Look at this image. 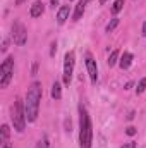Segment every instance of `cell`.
Returning a JSON list of instances; mask_svg holds the SVG:
<instances>
[{"label": "cell", "instance_id": "11", "mask_svg": "<svg viewBox=\"0 0 146 148\" xmlns=\"http://www.w3.org/2000/svg\"><path fill=\"white\" fill-rule=\"evenodd\" d=\"M43 12H45V3L40 2V0H36V2L31 5V9H29V16H31V17H41Z\"/></svg>", "mask_w": 146, "mask_h": 148}, {"label": "cell", "instance_id": "2", "mask_svg": "<svg viewBox=\"0 0 146 148\" xmlns=\"http://www.w3.org/2000/svg\"><path fill=\"white\" fill-rule=\"evenodd\" d=\"M93 145V122L88 109L79 105V148H91Z\"/></svg>", "mask_w": 146, "mask_h": 148}, {"label": "cell", "instance_id": "16", "mask_svg": "<svg viewBox=\"0 0 146 148\" xmlns=\"http://www.w3.org/2000/svg\"><path fill=\"white\" fill-rule=\"evenodd\" d=\"M145 91H146V77H143V79L138 83V86H136V93L141 95V93H145Z\"/></svg>", "mask_w": 146, "mask_h": 148}, {"label": "cell", "instance_id": "19", "mask_svg": "<svg viewBox=\"0 0 146 148\" xmlns=\"http://www.w3.org/2000/svg\"><path fill=\"white\" fill-rule=\"evenodd\" d=\"M136 133H138V129H136L134 126H129V127L126 129V134H127V136H134Z\"/></svg>", "mask_w": 146, "mask_h": 148}, {"label": "cell", "instance_id": "18", "mask_svg": "<svg viewBox=\"0 0 146 148\" xmlns=\"http://www.w3.org/2000/svg\"><path fill=\"white\" fill-rule=\"evenodd\" d=\"M36 148H50V143H48V138L46 136H43L40 141L36 143Z\"/></svg>", "mask_w": 146, "mask_h": 148}, {"label": "cell", "instance_id": "8", "mask_svg": "<svg viewBox=\"0 0 146 148\" xmlns=\"http://www.w3.org/2000/svg\"><path fill=\"white\" fill-rule=\"evenodd\" d=\"M69 16H71V7L69 5H60L59 10H57V24L59 26L65 24V21L69 19Z\"/></svg>", "mask_w": 146, "mask_h": 148}, {"label": "cell", "instance_id": "15", "mask_svg": "<svg viewBox=\"0 0 146 148\" xmlns=\"http://www.w3.org/2000/svg\"><path fill=\"white\" fill-rule=\"evenodd\" d=\"M119 23H120V21H119V17H113V19H110V23L107 24L105 31H107V33H112V31H113V29L119 26Z\"/></svg>", "mask_w": 146, "mask_h": 148}, {"label": "cell", "instance_id": "12", "mask_svg": "<svg viewBox=\"0 0 146 148\" xmlns=\"http://www.w3.org/2000/svg\"><path fill=\"white\" fill-rule=\"evenodd\" d=\"M52 98L53 100H60L62 98V84H60V81H55L52 84Z\"/></svg>", "mask_w": 146, "mask_h": 148}, {"label": "cell", "instance_id": "27", "mask_svg": "<svg viewBox=\"0 0 146 148\" xmlns=\"http://www.w3.org/2000/svg\"><path fill=\"white\" fill-rule=\"evenodd\" d=\"M107 2H108V0H100V3H102V5H105Z\"/></svg>", "mask_w": 146, "mask_h": 148}, {"label": "cell", "instance_id": "3", "mask_svg": "<svg viewBox=\"0 0 146 148\" xmlns=\"http://www.w3.org/2000/svg\"><path fill=\"white\" fill-rule=\"evenodd\" d=\"M10 121L14 124V129L17 133H23L26 129V110H24V102L21 98H16L12 107H10Z\"/></svg>", "mask_w": 146, "mask_h": 148}, {"label": "cell", "instance_id": "9", "mask_svg": "<svg viewBox=\"0 0 146 148\" xmlns=\"http://www.w3.org/2000/svg\"><path fill=\"white\" fill-rule=\"evenodd\" d=\"M89 2H91V0H79V2H77V5L74 7L72 21H79V19L83 17V14H84V10H86V7H88Z\"/></svg>", "mask_w": 146, "mask_h": 148}, {"label": "cell", "instance_id": "13", "mask_svg": "<svg viewBox=\"0 0 146 148\" xmlns=\"http://www.w3.org/2000/svg\"><path fill=\"white\" fill-rule=\"evenodd\" d=\"M119 59H120V52H119V50H113V52L108 55V60H107V64L112 67V66L119 64Z\"/></svg>", "mask_w": 146, "mask_h": 148}, {"label": "cell", "instance_id": "20", "mask_svg": "<svg viewBox=\"0 0 146 148\" xmlns=\"http://www.w3.org/2000/svg\"><path fill=\"white\" fill-rule=\"evenodd\" d=\"M7 48H9V40L5 38V40H3V43H2V48H0V50H2V53H5V52H7Z\"/></svg>", "mask_w": 146, "mask_h": 148}, {"label": "cell", "instance_id": "23", "mask_svg": "<svg viewBox=\"0 0 146 148\" xmlns=\"http://www.w3.org/2000/svg\"><path fill=\"white\" fill-rule=\"evenodd\" d=\"M59 2H60V0H50V5L55 9V5H59Z\"/></svg>", "mask_w": 146, "mask_h": 148}, {"label": "cell", "instance_id": "5", "mask_svg": "<svg viewBox=\"0 0 146 148\" xmlns=\"http://www.w3.org/2000/svg\"><path fill=\"white\" fill-rule=\"evenodd\" d=\"M74 66H76V52L69 50L64 57V84L69 86L72 81V74H74Z\"/></svg>", "mask_w": 146, "mask_h": 148}, {"label": "cell", "instance_id": "10", "mask_svg": "<svg viewBox=\"0 0 146 148\" xmlns=\"http://www.w3.org/2000/svg\"><path fill=\"white\" fill-rule=\"evenodd\" d=\"M132 60H134V55H132L131 52H124V53L120 55V59H119V66H120V69H122V71L129 69L131 64H132Z\"/></svg>", "mask_w": 146, "mask_h": 148}, {"label": "cell", "instance_id": "14", "mask_svg": "<svg viewBox=\"0 0 146 148\" xmlns=\"http://www.w3.org/2000/svg\"><path fill=\"white\" fill-rule=\"evenodd\" d=\"M124 3H126V0H115V2H113V5L110 7L112 14H113V16H117V14L124 9Z\"/></svg>", "mask_w": 146, "mask_h": 148}, {"label": "cell", "instance_id": "26", "mask_svg": "<svg viewBox=\"0 0 146 148\" xmlns=\"http://www.w3.org/2000/svg\"><path fill=\"white\" fill-rule=\"evenodd\" d=\"M143 36H146V21L143 23Z\"/></svg>", "mask_w": 146, "mask_h": 148}, {"label": "cell", "instance_id": "21", "mask_svg": "<svg viewBox=\"0 0 146 148\" xmlns=\"http://www.w3.org/2000/svg\"><path fill=\"white\" fill-rule=\"evenodd\" d=\"M122 148H136V143L134 141H127V143H124Z\"/></svg>", "mask_w": 146, "mask_h": 148}, {"label": "cell", "instance_id": "25", "mask_svg": "<svg viewBox=\"0 0 146 148\" xmlns=\"http://www.w3.org/2000/svg\"><path fill=\"white\" fill-rule=\"evenodd\" d=\"M24 2H26V0H16V5H17V7H19V5H23V3H24Z\"/></svg>", "mask_w": 146, "mask_h": 148}, {"label": "cell", "instance_id": "6", "mask_svg": "<svg viewBox=\"0 0 146 148\" xmlns=\"http://www.w3.org/2000/svg\"><path fill=\"white\" fill-rule=\"evenodd\" d=\"M12 40L17 47H24L28 43V31L21 21H14L12 24Z\"/></svg>", "mask_w": 146, "mask_h": 148}, {"label": "cell", "instance_id": "17", "mask_svg": "<svg viewBox=\"0 0 146 148\" xmlns=\"http://www.w3.org/2000/svg\"><path fill=\"white\" fill-rule=\"evenodd\" d=\"M9 126L7 124H3L2 126V143H5V141H9Z\"/></svg>", "mask_w": 146, "mask_h": 148}, {"label": "cell", "instance_id": "22", "mask_svg": "<svg viewBox=\"0 0 146 148\" xmlns=\"http://www.w3.org/2000/svg\"><path fill=\"white\" fill-rule=\"evenodd\" d=\"M55 52H57V43L53 41V43H52V50H50V57H53V55H55Z\"/></svg>", "mask_w": 146, "mask_h": 148}, {"label": "cell", "instance_id": "24", "mask_svg": "<svg viewBox=\"0 0 146 148\" xmlns=\"http://www.w3.org/2000/svg\"><path fill=\"white\" fill-rule=\"evenodd\" d=\"M2 148H12V145L9 141H5V143H2Z\"/></svg>", "mask_w": 146, "mask_h": 148}, {"label": "cell", "instance_id": "1", "mask_svg": "<svg viewBox=\"0 0 146 148\" xmlns=\"http://www.w3.org/2000/svg\"><path fill=\"white\" fill-rule=\"evenodd\" d=\"M43 88L40 81H33L31 86L28 88L26 98H24V110H26V119L28 122H35L38 119V110H40V102H41Z\"/></svg>", "mask_w": 146, "mask_h": 148}, {"label": "cell", "instance_id": "4", "mask_svg": "<svg viewBox=\"0 0 146 148\" xmlns=\"http://www.w3.org/2000/svg\"><path fill=\"white\" fill-rule=\"evenodd\" d=\"M14 76V55H9L0 66V88H7Z\"/></svg>", "mask_w": 146, "mask_h": 148}, {"label": "cell", "instance_id": "7", "mask_svg": "<svg viewBox=\"0 0 146 148\" xmlns=\"http://www.w3.org/2000/svg\"><path fill=\"white\" fill-rule=\"evenodd\" d=\"M86 69H88V76L91 79V84H96L98 83V66L91 53H86Z\"/></svg>", "mask_w": 146, "mask_h": 148}]
</instances>
